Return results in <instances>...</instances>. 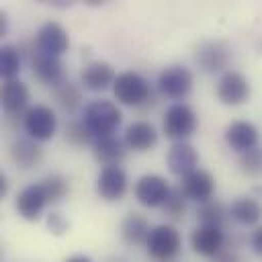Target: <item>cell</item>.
Segmentation results:
<instances>
[{
    "mask_svg": "<svg viewBox=\"0 0 262 262\" xmlns=\"http://www.w3.org/2000/svg\"><path fill=\"white\" fill-rule=\"evenodd\" d=\"M186 196L182 194V190L180 188H172V192H170V196H168V201L164 203V213L168 215V217H172V219H180V217H184V211H186Z\"/></svg>",
    "mask_w": 262,
    "mask_h": 262,
    "instance_id": "obj_30",
    "label": "cell"
},
{
    "mask_svg": "<svg viewBox=\"0 0 262 262\" xmlns=\"http://www.w3.org/2000/svg\"><path fill=\"white\" fill-rule=\"evenodd\" d=\"M41 182H43V186H45V190H47V194H49V201H51V203H59V201H61V199H66V196H68V192H70V182H68L63 176L53 174V176L43 178Z\"/></svg>",
    "mask_w": 262,
    "mask_h": 262,
    "instance_id": "obj_28",
    "label": "cell"
},
{
    "mask_svg": "<svg viewBox=\"0 0 262 262\" xmlns=\"http://www.w3.org/2000/svg\"><path fill=\"white\" fill-rule=\"evenodd\" d=\"M229 217L239 225H256L262 219V203L256 196H239L229 205Z\"/></svg>",
    "mask_w": 262,
    "mask_h": 262,
    "instance_id": "obj_24",
    "label": "cell"
},
{
    "mask_svg": "<svg viewBox=\"0 0 262 262\" xmlns=\"http://www.w3.org/2000/svg\"><path fill=\"white\" fill-rule=\"evenodd\" d=\"M194 61L196 66L205 72V74H219V72H227L225 68L229 66V47L223 41H203L196 47L194 53Z\"/></svg>",
    "mask_w": 262,
    "mask_h": 262,
    "instance_id": "obj_10",
    "label": "cell"
},
{
    "mask_svg": "<svg viewBox=\"0 0 262 262\" xmlns=\"http://www.w3.org/2000/svg\"><path fill=\"white\" fill-rule=\"evenodd\" d=\"M123 141L127 145V149H133L137 154L149 151L151 147H156L158 143V131L151 123L147 121H133L131 125H127Z\"/></svg>",
    "mask_w": 262,
    "mask_h": 262,
    "instance_id": "obj_18",
    "label": "cell"
},
{
    "mask_svg": "<svg viewBox=\"0 0 262 262\" xmlns=\"http://www.w3.org/2000/svg\"><path fill=\"white\" fill-rule=\"evenodd\" d=\"M217 262H239V260H237L233 254H219Z\"/></svg>",
    "mask_w": 262,
    "mask_h": 262,
    "instance_id": "obj_37",
    "label": "cell"
},
{
    "mask_svg": "<svg viewBox=\"0 0 262 262\" xmlns=\"http://www.w3.org/2000/svg\"><path fill=\"white\" fill-rule=\"evenodd\" d=\"M237 164H239L244 174L262 176V147H254V149H250L246 154H239Z\"/></svg>",
    "mask_w": 262,
    "mask_h": 262,
    "instance_id": "obj_29",
    "label": "cell"
},
{
    "mask_svg": "<svg viewBox=\"0 0 262 262\" xmlns=\"http://www.w3.org/2000/svg\"><path fill=\"white\" fill-rule=\"evenodd\" d=\"M53 98L66 113H74L82 104V90L78 84L63 80L59 86L53 88Z\"/></svg>",
    "mask_w": 262,
    "mask_h": 262,
    "instance_id": "obj_26",
    "label": "cell"
},
{
    "mask_svg": "<svg viewBox=\"0 0 262 262\" xmlns=\"http://www.w3.org/2000/svg\"><path fill=\"white\" fill-rule=\"evenodd\" d=\"M63 262H92V258L86 254H74V256H68Z\"/></svg>",
    "mask_w": 262,
    "mask_h": 262,
    "instance_id": "obj_35",
    "label": "cell"
},
{
    "mask_svg": "<svg viewBox=\"0 0 262 262\" xmlns=\"http://www.w3.org/2000/svg\"><path fill=\"white\" fill-rule=\"evenodd\" d=\"M115 80L117 74L108 61H90L80 72V84L90 92H102L106 88H113Z\"/></svg>",
    "mask_w": 262,
    "mask_h": 262,
    "instance_id": "obj_15",
    "label": "cell"
},
{
    "mask_svg": "<svg viewBox=\"0 0 262 262\" xmlns=\"http://www.w3.org/2000/svg\"><path fill=\"white\" fill-rule=\"evenodd\" d=\"M119 233H121L123 244H127V246H141V244L145 246V242L151 233V225L141 213H127L125 219L121 221Z\"/></svg>",
    "mask_w": 262,
    "mask_h": 262,
    "instance_id": "obj_22",
    "label": "cell"
},
{
    "mask_svg": "<svg viewBox=\"0 0 262 262\" xmlns=\"http://www.w3.org/2000/svg\"><path fill=\"white\" fill-rule=\"evenodd\" d=\"M178 188L182 190V194L188 199V201H196L199 205L213 199V192H215V178L211 172L203 170V168H196L194 172H190L188 176L180 178V184Z\"/></svg>",
    "mask_w": 262,
    "mask_h": 262,
    "instance_id": "obj_13",
    "label": "cell"
},
{
    "mask_svg": "<svg viewBox=\"0 0 262 262\" xmlns=\"http://www.w3.org/2000/svg\"><path fill=\"white\" fill-rule=\"evenodd\" d=\"M10 160L20 170H31V168H35V166L41 164L43 149H41L39 141L31 139V137H18L10 145Z\"/></svg>",
    "mask_w": 262,
    "mask_h": 262,
    "instance_id": "obj_21",
    "label": "cell"
},
{
    "mask_svg": "<svg viewBox=\"0 0 262 262\" xmlns=\"http://www.w3.org/2000/svg\"><path fill=\"white\" fill-rule=\"evenodd\" d=\"M250 246H252V252L262 258V225H258V227L252 231V235H250Z\"/></svg>",
    "mask_w": 262,
    "mask_h": 262,
    "instance_id": "obj_33",
    "label": "cell"
},
{
    "mask_svg": "<svg viewBox=\"0 0 262 262\" xmlns=\"http://www.w3.org/2000/svg\"><path fill=\"white\" fill-rule=\"evenodd\" d=\"M8 192V178L4 172H0V199H4Z\"/></svg>",
    "mask_w": 262,
    "mask_h": 262,
    "instance_id": "obj_34",
    "label": "cell"
},
{
    "mask_svg": "<svg viewBox=\"0 0 262 262\" xmlns=\"http://www.w3.org/2000/svg\"><path fill=\"white\" fill-rule=\"evenodd\" d=\"M35 45H37V53H45V55L59 57L61 53H66V51L70 49V35H68V31H66L59 23L47 20V23L41 25V29L37 31Z\"/></svg>",
    "mask_w": 262,
    "mask_h": 262,
    "instance_id": "obj_11",
    "label": "cell"
},
{
    "mask_svg": "<svg viewBox=\"0 0 262 262\" xmlns=\"http://www.w3.org/2000/svg\"><path fill=\"white\" fill-rule=\"evenodd\" d=\"M8 33V18H6V12H0V35L4 37Z\"/></svg>",
    "mask_w": 262,
    "mask_h": 262,
    "instance_id": "obj_36",
    "label": "cell"
},
{
    "mask_svg": "<svg viewBox=\"0 0 262 262\" xmlns=\"http://www.w3.org/2000/svg\"><path fill=\"white\" fill-rule=\"evenodd\" d=\"M20 63H23L20 49L16 45L4 43L0 47V76L4 80H16L20 72Z\"/></svg>",
    "mask_w": 262,
    "mask_h": 262,
    "instance_id": "obj_27",
    "label": "cell"
},
{
    "mask_svg": "<svg viewBox=\"0 0 262 262\" xmlns=\"http://www.w3.org/2000/svg\"><path fill=\"white\" fill-rule=\"evenodd\" d=\"M113 94L117 102L125 106H143L151 102V86L149 82L133 70L117 74V80L113 84Z\"/></svg>",
    "mask_w": 262,
    "mask_h": 262,
    "instance_id": "obj_2",
    "label": "cell"
},
{
    "mask_svg": "<svg viewBox=\"0 0 262 262\" xmlns=\"http://www.w3.org/2000/svg\"><path fill=\"white\" fill-rule=\"evenodd\" d=\"M225 246V233L223 227H213V225H199L190 233V248L207 258L219 256Z\"/></svg>",
    "mask_w": 262,
    "mask_h": 262,
    "instance_id": "obj_14",
    "label": "cell"
},
{
    "mask_svg": "<svg viewBox=\"0 0 262 262\" xmlns=\"http://www.w3.org/2000/svg\"><path fill=\"white\" fill-rule=\"evenodd\" d=\"M170 192H172V188H170L168 180L160 174H143L135 182V188H133L137 203L143 207H149V209L164 207Z\"/></svg>",
    "mask_w": 262,
    "mask_h": 262,
    "instance_id": "obj_8",
    "label": "cell"
},
{
    "mask_svg": "<svg viewBox=\"0 0 262 262\" xmlns=\"http://www.w3.org/2000/svg\"><path fill=\"white\" fill-rule=\"evenodd\" d=\"M215 94H217L221 104L239 106L250 98L252 86H250V82L244 74H239L235 70H227L225 74H221V78L217 82V88H215Z\"/></svg>",
    "mask_w": 262,
    "mask_h": 262,
    "instance_id": "obj_7",
    "label": "cell"
},
{
    "mask_svg": "<svg viewBox=\"0 0 262 262\" xmlns=\"http://www.w3.org/2000/svg\"><path fill=\"white\" fill-rule=\"evenodd\" d=\"M33 74L37 76V80H41L43 84L55 88L63 82V63L59 57L53 55H45V53H37L33 57Z\"/></svg>",
    "mask_w": 262,
    "mask_h": 262,
    "instance_id": "obj_23",
    "label": "cell"
},
{
    "mask_svg": "<svg viewBox=\"0 0 262 262\" xmlns=\"http://www.w3.org/2000/svg\"><path fill=\"white\" fill-rule=\"evenodd\" d=\"M0 100H2V108L8 117H14V115L27 111V104H29L27 84L20 80H4L2 90H0Z\"/></svg>",
    "mask_w": 262,
    "mask_h": 262,
    "instance_id": "obj_20",
    "label": "cell"
},
{
    "mask_svg": "<svg viewBox=\"0 0 262 262\" xmlns=\"http://www.w3.org/2000/svg\"><path fill=\"white\" fill-rule=\"evenodd\" d=\"M166 164L174 176L184 178L199 168V154L188 141H178L168 149Z\"/></svg>",
    "mask_w": 262,
    "mask_h": 262,
    "instance_id": "obj_16",
    "label": "cell"
},
{
    "mask_svg": "<svg viewBox=\"0 0 262 262\" xmlns=\"http://www.w3.org/2000/svg\"><path fill=\"white\" fill-rule=\"evenodd\" d=\"M45 223H47V229H49L53 235H66V233L70 231V221H68L61 213H57V211H51V213L47 215Z\"/></svg>",
    "mask_w": 262,
    "mask_h": 262,
    "instance_id": "obj_32",
    "label": "cell"
},
{
    "mask_svg": "<svg viewBox=\"0 0 262 262\" xmlns=\"http://www.w3.org/2000/svg\"><path fill=\"white\" fill-rule=\"evenodd\" d=\"M125 154H127L125 141L119 139V137H115V135L94 139V143H92V156H94V160L102 168L121 166V162L125 160Z\"/></svg>",
    "mask_w": 262,
    "mask_h": 262,
    "instance_id": "obj_19",
    "label": "cell"
},
{
    "mask_svg": "<svg viewBox=\"0 0 262 262\" xmlns=\"http://www.w3.org/2000/svg\"><path fill=\"white\" fill-rule=\"evenodd\" d=\"M23 129L27 137L35 141H49L57 131V117L51 106L47 104H35L29 106L23 115Z\"/></svg>",
    "mask_w": 262,
    "mask_h": 262,
    "instance_id": "obj_5",
    "label": "cell"
},
{
    "mask_svg": "<svg viewBox=\"0 0 262 262\" xmlns=\"http://www.w3.org/2000/svg\"><path fill=\"white\" fill-rule=\"evenodd\" d=\"M162 129L166 133V137L172 139L174 143L186 141L196 129V115H194L192 106H188L186 102L170 104L166 108V113H164Z\"/></svg>",
    "mask_w": 262,
    "mask_h": 262,
    "instance_id": "obj_4",
    "label": "cell"
},
{
    "mask_svg": "<svg viewBox=\"0 0 262 262\" xmlns=\"http://www.w3.org/2000/svg\"><path fill=\"white\" fill-rule=\"evenodd\" d=\"M192 84H194L192 72H190L186 66L174 63V66H168V68H164V70L160 72L158 82H156V88H158L160 94H164L166 98L182 100L184 96L190 94Z\"/></svg>",
    "mask_w": 262,
    "mask_h": 262,
    "instance_id": "obj_6",
    "label": "cell"
},
{
    "mask_svg": "<svg viewBox=\"0 0 262 262\" xmlns=\"http://www.w3.org/2000/svg\"><path fill=\"white\" fill-rule=\"evenodd\" d=\"M66 139L72 143V145H92L94 143V137L90 135V131L86 129V125L80 121V123H70L66 127Z\"/></svg>",
    "mask_w": 262,
    "mask_h": 262,
    "instance_id": "obj_31",
    "label": "cell"
},
{
    "mask_svg": "<svg viewBox=\"0 0 262 262\" xmlns=\"http://www.w3.org/2000/svg\"><path fill=\"white\" fill-rule=\"evenodd\" d=\"M121 121H123L121 108L106 98L90 100L82 113V123L86 125V129L94 139L115 135L117 129L121 127Z\"/></svg>",
    "mask_w": 262,
    "mask_h": 262,
    "instance_id": "obj_1",
    "label": "cell"
},
{
    "mask_svg": "<svg viewBox=\"0 0 262 262\" xmlns=\"http://www.w3.org/2000/svg\"><path fill=\"white\" fill-rule=\"evenodd\" d=\"M129 188L127 172L121 166H108L102 168L96 176V192L102 201H121Z\"/></svg>",
    "mask_w": 262,
    "mask_h": 262,
    "instance_id": "obj_12",
    "label": "cell"
},
{
    "mask_svg": "<svg viewBox=\"0 0 262 262\" xmlns=\"http://www.w3.org/2000/svg\"><path fill=\"white\" fill-rule=\"evenodd\" d=\"M196 217L201 221V225H213V227H223L227 217H229V207H225L221 201L217 199H209L205 203L199 205L196 209Z\"/></svg>",
    "mask_w": 262,
    "mask_h": 262,
    "instance_id": "obj_25",
    "label": "cell"
},
{
    "mask_svg": "<svg viewBox=\"0 0 262 262\" xmlns=\"http://www.w3.org/2000/svg\"><path fill=\"white\" fill-rule=\"evenodd\" d=\"M225 143L233 151L246 154L258 147V127L250 121H231L225 127Z\"/></svg>",
    "mask_w": 262,
    "mask_h": 262,
    "instance_id": "obj_17",
    "label": "cell"
},
{
    "mask_svg": "<svg viewBox=\"0 0 262 262\" xmlns=\"http://www.w3.org/2000/svg\"><path fill=\"white\" fill-rule=\"evenodd\" d=\"M182 248L180 233L170 223H160L151 227V233L145 242V250L151 260L156 262H172Z\"/></svg>",
    "mask_w": 262,
    "mask_h": 262,
    "instance_id": "obj_3",
    "label": "cell"
},
{
    "mask_svg": "<svg viewBox=\"0 0 262 262\" xmlns=\"http://www.w3.org/2000/svg\"><path fill=\"white\" fill-rule=\"evenodd\" d=\"M49 194L43 186V182H33L29 186H25L14 201V209L16 213L25 219V221H39L45 207L49 205Z\"/></svg>",
    "mask_w": 262,
    "mask_h": 262,
    "instance_id": "obj_9",
    "label": "cell"
}]
</instances>
